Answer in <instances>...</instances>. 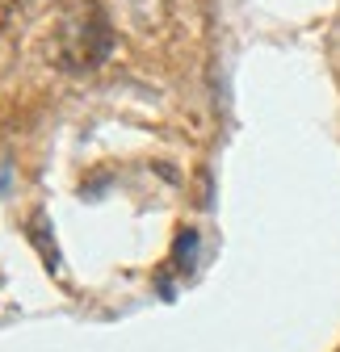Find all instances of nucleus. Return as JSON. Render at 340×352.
<instances>
[{"instance_id": "nucleus-2", "label": "nucleus", "mask_w": 340, "mask_h": 352, "mask_svg": "<svg viewBox=\"0 0 340 352\" xmlns=\"http://www.w3.org/2000/svg\"><path fill=\"white\" fill-rule=\"evenodd\" d=\"M47 218H42V214H34L30 218V239L38 243V252H42V260H47V269L51 273H59V252H55V243H47Z\"/></svg>"}, {"instance_id": "nucleus-4", "label": "nucleus", "mask_w": 340, "mask_h": 352, "mask_svg": "<svg viewBox=\"0 0 340 352\" xmlns=\"http://www.w3.org/2000/svg\"><path fill=\"white\" fill-rule=\"evenodd\" d=\"M13 5H17V0H0V25H5V21H9V13H13Z\"/></svg>"}, {"instance_id": "nucleus-5", "label": "nucleus", "mask_w": 340, "mask_h": 352, "mask_svg": "<svg viewBox=\"0 0 340 352\" xmlns=\"http://www.w3.org/2000/svg\"><path fill=\"white\" fill-rule=\"evenodd\" d=\"M9 176H13V172H9L5 164H0V189H5V185H9Z\"/></svg>"}, {"instance_id": "nucleus-1", "label": "nucleus", "mask_w": 340, "mask_h": 352, "mask_svg": "<svg viewBox=\"0 0 340 352\" xmlns=\"http://www.w3.org/2000/svg\"><path fill=\"white\" fill-rule=\"evenodd\" d=\"M114 55V25L97 0H80L63 9L55 25V59L67 72H93Z\"/></svg>"}, {"instance_id": "nucleus-3", "label": "nucleus", "mask_w": 340, "mask_h": 352, "mask_svg": "<svg viewBox=\"0 0 340 352\" xmlns=\"http://www.w3.org/2000/svg\"><path fill=\"white\" fill-rule=\"evenodd\" d=\"M193 256H198V231H181L177 235V248H173V260H177V273H189L193 269Z\"/></svg>"}]
</instances>
